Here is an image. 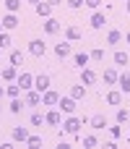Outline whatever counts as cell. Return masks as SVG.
Listing matches in <instances>:
<instances>
[{"label":"cell","instance_id":"obj_1","mask_svg":"<svg viewBox=\"0 0 130 149\" xmlns=\"http://www.w3.org/2000/svg\"><path fill=\"white\" fill-rule=\"evenodd\" d=\"M81 126H83V120H81V118H76V115H70V118L63 123V131H65V134H73V136H76V134L81 131Z\"/></svg>","mask_w":130,"mask_h":149},{"label":"cell","instance_id":"obj_2","mask_svg":"<svg viewBox=\"0 0 130 149\" xmlns=\"http://www.w3.org/2000/svg\"><path fill=\"white\" fill-rule=\"evenodd\" d=\"M29 52H31L34 58H44V52H47V45H44L42 39H31V42H29Z\"/></svg>","mask_w":130,"mask_h":149},{"label":"cell","instance_id":"obj_3","mask_svg":"<svg viewBox=\"0 0 130 149\" xmlns=\"http://www.w3.org/2000/svg\"><path fill=\"white\" fill-rule=\"evenodd\" d=\"M57 107H60L65 115H73V113H76V100H73V97H60V100H57Z\"/></svg>","mask_w":130,"mask_h":149},{"label":"cell","instance_id":"obj_4","mask_svg":"<svg viewBox=\"0 0 130 149\" xmlns=\"http://www.w3.org/2000/svg\"><path fill=\"white\" fill-rule=\"evenodd\" d=\"M16 84L21 86V92H29V89H34V76L31 73H21V76H16Z\"/></svg>","mask_w":130,"mask_h":149},{"label":"cell","instance_id":"obj_5","mask_svg":"<svg viewBox=\"0 0 130 149\" xmlns=\"http://www.w3.org/2000/svg\"><path fill=\"white\" fill-rule=\"evenodd\" d=\"M23 105H29V107H39V105H42V92H36V89H29V92H26V100H23Z\"/></svg>","mask_w":130,"mask_h":149},{"label":"cell","instance_id":"obj_6","mask_svg":"<svg viewBox=\"0 0 130 149\" xmlns=\"http://www.w3.org/2000/svg\"><path fill=\"white\" fill-rule=\"evenodd\" d=\"M34 10H36L39 18H50V16H52V5H50L47 0H39V3L34 5Z\"/></svg>","mask_w":130,"mask_h":149},{"label":"cell","instance_id":"obj_7","mask_svg":"<svg viewBox=\"0 0 130 149\" xmlns=\"http://www.w3.org/2000/svg\"><path fill=\"white\" fill-rule=\"evenodd\" d=\"M0 24H3V29H5V31H10V29H16L21 21H18V16H16V13H5V16L0 18Z\"/></svg>","mask_w":130,"mask_h":149},{"label":"cell","instance_id":"obj_8","mask_svg":"<svg viewBox=\"0 0 130 149\" xmlns=\"http://www.w3.org/2000/svg\"><path fill=\"white\" fill-rule=\"evenodd\" d=\"M42 26H44V31H47V34H57V31L63 29V24H60L57 18H52V16H50V18H44V24H42Z\"/></svg>","mask_w":130,"mask_h":149},{"label":"cell","instance_id":"obj_9","mask_svg":"<svg viewBox=\"0 0 130 149\" xmlns=\"http://www.w3.org/2000/svg\"><path fill=\"white\" fill-rule=\"evenodd\" d=\"M44 123H47V126H60V123H63V113H60V107H57V110H50V113L44 115Z\"/></svg>","mask_w":130,"mask_h":149},{"label":"cell","instance_id":"obj_10","mask_svg":"<svg viewBox=\"0 0 130 149\" xmlns=\"http://www.w3.org/2000/svg\"><path fill=\"white\" fill-rule=\"evenodd\" d=\"M81 84H83V86H91V84H96V71H91V68H83V71H81Z\"/></svg>","mask_w":130,"mask_h":149},{"label":"cell","instance_id":"obj_11","mask_svg":"<svg viewBox=\"0 0 130 149\" xmlns=\"http://www.w3.org/2000/svg\"><path fill=\"white\" fill-rule=\"evenodd\" d=\"M34 89H36V92H44V89H50V76H47V73H39V76H34Z\"/></svg>","mask_w":130,"mask_h":149},{"label":"cell","instance_id":"obj_12","mask_svg":"<svg viewBox=\"0 0 130 149\" xmlns=\"http://www.w3.org/2000/svg\"><path fill=\"white\" fill-rule=\"evenodd\" d=\"M57 100H60V94H57L55 89H44V92H42V102H44V105L52 107V105H57Z\"/></svg>","mask_w":130,"mask_h":149},{"label":"cell","instance_id":"obj_13","mask_svg":"<svg viewBox=\"0 0 130 149\" xmlns=\"http://www.w3.org/2000/svg\"><path fill=\"white\" fill-rule=\"evenodd\" d=\"M89 24H91V29H104V24H107V18H104V13H91V18H89Z\"/></svg>","mask_w":130,"mask_h":149},{"label":"cell","instance_id":"obj_14","mask_svg":"<svg viewBox=\"0 0 130 149\" xmlns=\"http://www.w3.org/2000/svg\"><path fill=\"white\" fill-rule=\"evenodd\" d=\"M16 76H18V68H16V65H5V68L0 71V79H3V81H16Z\"/></svg>","mask_w":130,"mask_h":149},{"label":"cell","instance_id":"obj_15","mask_svg":"<svg viewBox=\"0 0 130 149\" xmlns=\"http://www.w3.org/2000/svg\"><path fill=\"white\" fill-rule=\"evenodd\" d=\"M10 136H13V141H21V144H26V139H29V131H26L23 126H16Z\"/></svg>","mask_w":130,"mask_h":149},{"label":"cell","instance_id":"obj_16","mask_svg":"<svg viewBox=\"0 0 130 149\" xmlns=\"http://www.w3.org/2000/svg\"><path fill=\"white\" fill-rule=\"evenodd\" d=\"M65 39L68 42H78L81 39V29L78 26H65Z\"/></svg>","mask_w":130,"mask_h":149},{"label":"cell","instance_id":"obj_17","mask_svg":"<svg viewBox=\"0 0 130 149\" xmlns=\"http://www.w3.org/2000/svg\"><path fill=\"white\" fill-rule=\"evenodd\" d=\"M73 50H70V42H60V45H55V55L57 58H68Z\"/></svg>","mask_w":130,"mask_h":149},{"label":"cell","instance_id":"obj_18","mask_svg":"<svg viewBox=\"0 0 130 149\" xmlns=\"http://www.w3.org/2000/svg\"><path fill=\"white\" fill-rule=\"evenodd\" d=\"M117 79H120V73H117L115 68H107V71H104V84L112 86V84H117Z\"/></svg>","mask_w":130,"mask_h":149},{"label":"cell","instance_id":"obj_19","mask_svg":"<svg viewBox=\"0 0 130 149\" xmlns=\"http://www.w3.org/2000/svg\"><path fill=\"white\" fill-rule=\"evenodd\" d=\"M68 97H73L76 102H78V100H83V97H86V86H83V84H78V86H73Z\"/></svg>","mask_w":130,"mask_h":149},{"label":"cell","instance_id":"obj_20","mask_svg":"<svg viewBox=\"0 0 130 149\" xmlns=\"http://www.w3.org/2000/svg\"><path fill=\"white\" fill-rule=\"evenodd\" d=\"M120 102H122V92H117V89H112V92L107 94V105H115V107H117Z\"/></svg>","mask_w":130,"mask_h":149},{"label":"cell","instance_id":"obj_21","mask_svg":"<svg viewBox=\"0 0 130 149\" xmlns=\"http://www.w3.org/2000/svg\"><path fill=\"white\" fill-rule=\"evenodd\" d=\"M117 84H120V89H122V92L128 94V92H130V71H125V73H122V76L117 79Z\"/></svg>","mask_w":130,"mask_h":149},{"label":"cell","instance_id":"obj_22","mask_svg":"<svg viewBox=\"0 0 130 149\" xmlns=\"http://www.w3.org/2000/svg\"><path fill=\"white\" fill-rule=\"evenodd\" d=\"M117 42H122V31L120 29H112L107 34V45H117Z\"/></svg>","mask_w":130,"mask_h":149},{"label":"cell","instance_id":"obj_23","mask_svg":"<svg viewBox=\"0 0 130 149\" xmlns=\"http://www.w3.org/2000/svg\"><path fill=\"white\" fill-rule=\"evenodd\" d=\"M91 126H94L96 131H104V128H107V118H104V115H94V118H91Z\"/></svg>","mask_w":130,"mask_h":149},{"label":"cell","instance_id":"obj_24","mask_svg":"<svg viewBox=\"0 0 130 149\" xmlns=\"http://www.w3.org/2000/svg\"><path fill=\"white\" fill-rule=\"evenodd\" d=\"M89 60H91V58H89V52H76V55H73V63H76V65H81V68H83Z\"/></svg>","mask_w":130,"mask_h":149},{"label":"cell","instance_id":"obj_25","mask_svg":"<svg viewBox=\"0 0 130 149\" xmlns=\"http://www.w3.org/2000/svg\"><path fill=\"white\" fill-rule=\"evenodd\" d=\"M115 63H117V65H128V63H130L128 52H122V50H117V52H115Z\"/></svg>","mask_w":130,"mask_h":149},{"label":"cell","instance_id":"obj_26","mask_svg":"<svg viewBox=\"0 0 130 149\" xmlns=\"http://www.w3.org/2000/svg\"><path fill=\"white\" fill-rule=\"evenodd\" d=\"M21 63H23V52L21 50H13L10 52V65H21Z\"/></svg>","mask_w":130,"mask_h":149},{"label":"cell","instance_id":"obj_27","mask_svg":"<svg viewBox=\"0 0 130 149\" xmlns=\"http://www.w3.org/2000/svg\"><path fill=\"white\" fill-rule=\"evenodd\" d=\"M8 110H10V113H13V115H18V113H21V110H23V102H21V100H18V97H13V102H10V107H8Z\"/></svg>","mask_w":130,"mask_h":149},{"label":"cell","instance_id":"obj_28","mask_svg":"<svg viewBox=\"0 0 130 149\" xmlns=\"http://www.w3.org/2000/svg\"><path fill=\"white\" fill-rule=\"evenodd\" d=\"M5 8H8V13H18L21 10V0H5Z\"/></svg>","mask_w":130,"mask_h":149},{"label":"cell","instance_id":"obj_29","mask_svg":"<svg viewBox=\"0 0 130 149\" xmlns=\"http://www.w3.org/2000/svg\"><path fill=\"white\" fill-rule=\"evenodd\" d=\"M115 118H117V123H120V126H122V123H128V120H130V110H122V107H120Z\"/></svg>","mask_w":130,"mask_h":149},{"label":"cell","instance_id":"obj_30","mask_svg":"<svg viewBox=\"0 0 130 149\" xmlns=\"http://www.w3.org/2000/svg\"><path fill=\"white\" fill-rule=\"evenodd\" d=\"M42 141H44V139H42V136H29V139H26V147L36 149V147H42Z\"/></svg>","mask_w":130,"mask_h":149},{"label":"cell","instance_id":"obj_31","mask_svg":"<svg viewBox=\"0 0 130 149\" xmlns=\"http://www.w3.org/2000/svg\"><path fill=\"white\" fill-rule=\"evenodd\" d=\"M29 123H31V126H34V128H39V126H42V123H44V115H42V113H34V115H31V120H29Z\"/></svg>","mask_w":130,"mask_h":149},{"label":"cell","instance_id":"obj_32","mask_svg":"<svg viewBox=\"0 0 130 149\" xmlns=\"http://www.w3.org/2000/svg\"><path fill=\"white\" fill-rule=\"evenodd\" d=\"M5 47H10V34L0 31V50H5Z\"/></svg>","mask_w":130,"mask_h":149},{"label":"cell","instance_id":"obj_33","mask_svg":"<svg viewBox=\"0 0 130 149\" xmlns=\"http://www.w3.org/2000/svg\"><path fill=\"white\" fill-rule=\"evenodd\" d=\"M96 144H99V139H96V136H83V147H86V149H94Z\"/></svg>","mask_w":130,"mask_h":149},{"label":"cell","instance_id":"obj_34","mask_svg":"<svg viewBox=\"0 0 130 149\" xmlns=\"http://www.w3.org/2000/svg\"><path fill=\"white\" fill-rule=\"evenodd\" d=\"M89 58H91V60H104V50H102V47H96V50H91V52H89Z\"/></svg>","mask_w":130,"mask_h":149},{"label":"cell","instance_id":"obj_35","mask_svg":"<svg viewBox=\"0 0 130 149\" xmlns=\"http://www.w3.org/2000/svg\"><path fill=\"white\" fill-rule=\"evenodd\" d=\"M5 94L13 100V97H18V94H21V86H18V84H16V86H8V89H5Z\"/></svg>","mask_w":130,"mask_h":149},{"label":"cell","instance_id":"obj_36","mask_svg":"<svg viewBox=\"0 0 130 149\" xmlns=\"http://www.w3.org/2000/svg\"><path fill=\"white\" fill-rule=\"evenodd\" d=\"M109 134H112V139H120V136H122V128H120V123H117V126H112V128H109Z\"/></svg>","mask_w":130,"mask_h":149},{"label":"cell","instance_id":"obj_37","mask_svg":"<svg viewBox=\"0 0 130 149\" xmlns=\"http://www.w3.org/2000/svg\"><path fill=\"white\" fill-rule=\"evenodd\" d=\"M83 5H86V8H91V10H96V8L102 5V0H83Z\"/></svg>","mask_w":130,"mask_h":149},{"label":"cell","instance_id":"obj_38","mask_svg":"<svg viewBox=\"0 0 130 149\" xmlns=\"http://www.w3.org/2000/svg\"><path fill=\"white\" fill-rule=\"evenodd\" d=\"M70 8H83V0H68Z\"/></svg>","mask_w":130,"mask_h":149},{"label":"cell","instance_id":"obj_39","mask_svg":"<svg viewBox=\"0 0 130 149\" xmlns=\"http://www.w3.org/2000/svg\"><path fill=\"white\" fill-rule=\"evenodd\" d=\"M50 5H63V0H47Z\"/></svg>","mask_w":130,"mask_h":149},{"label":"cell","instance_id":"obj_40","mask_svg":"<svg viewBox=\"0 0 130 149\" xmlns=\"http://www.w3.org/2000/svg\"><path fill=\"white\" fill-rule=\"evenodd\" d=\"M125 10H128V13H130V0H125Z\"/></svg>","mask_w":130,"mask_h":149},{"label":"cell","instance_id":"obj_41","mask_svg":"<svg viewBox=\"0 0 130 149\" xmlns=\"http://www.w3.org/2000/svg\"><path fill=\"white\" fill-rule=\"evenodd\" d=\"M3 94H5V89H3V86H0V97H3Z\"/></svg>","mask_w":130,"mask_h":149},{"label":"cell","instance_id":"obj_42","mask_svg":"<svg viewBox=\"0 0 130 149\" xmlns=\"http://www.w3.org/2000/svg\"><path fill=\"white\" fill-rule=\"evenodd\" d=\"M125 39H128V45H130V34H125Z\"/></svg>","mask_w":130,"mask_h":149},{"label":"cell","instance_id":"obj_43","mask_svg":"<svg viewBox=\"0 0 130 149\" xmlns=\"http://www.w3.org/2000/svg\"><path fill=\"white\" fill-rule=\"evenodd\" d=\"M29 3H34V5H36V3H39V0H29Z\"/></svg>","mask_w":130,"mask_h":149},{"label":"cell","instance_id":"obj_44","mask_svg":"<svg viewBox=\"0 0 130 149\" xmlns=\"http://www.w3.org/2000/svg\"><path fill=\"white\" fill-rule=\"evenodd\" d=\"M0 31H3V24H0Z\"/></svg>","mask_w":130,"mask_h":149},{"label":"cell","instance_id":"obj_45","mask_svg":"<svg viewBox=\"0 0 130 149\" xmlns=\"http://www.w3.org/2000/svg\"><path fill=\"white\" fill-rule=\"evenodd\" d=\"M0 52H3V50H0Z\"/></svg>","mask_w":130,"mask_h":149}]
</instances>
